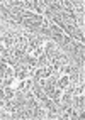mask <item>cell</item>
I'll return each mask as SVG.
<instances>
[{
    "label": "cell",
    "mask_w": 85,
    "mask_h": 120,
    "mask_svg": "<svg viewBox=\"0 0 85 120\" xmlns=\"http://www.w3.org/2000/svg\"><path fill=\"white\" fill-rule=\"evenodd\" d=\"M68 83H70V79H68V75H61L58 78V81H56V88H60L61 91L65 90V88L68 86Z\"/></svg>",
    "instance_id": "1"
},
{
    "label": "cell",
    "mask_w": 85,
    "mask_h": 120,
    "mask_svg": "<svg viewBox=\"0 0 85 120\" xmlns=\"http://www.w3.org/2000/svg\"><path fill=\"white\" fill-rule=\"evenodd\" d=\"M36 59H37V68H43V66H48L49 64V59H48V56H46L44 52L39 54Z\"/></svg>",
    "instance_id": "2"
},
{
    "label": "cell",
    "mask_w": 85,
    "mask_h": 120,
    "mask_svg": "<svg viewBox=\"0 0 85 120\" xmlns=\"http://www.w3.org/2000/svg\"><path fill=\"white\" fill-rule=\"evenodd\" d=\"M4 93H5V98H14L15 88L14 86H4Z\"/></svg>",
    "instance_id": "3"
},
{
    "label": "cell",
    "mask_w": 85,
    "mask_h": 120,
    "mask_svg": "<svg viewBox=\"0 0 85 120\" xmlns=\"http://www.w3.org/2000/svg\"><path fill=\"white\" fill-rule=\"evenodd\" d=\"M4 76H5V78H14V68H10V66H9V68L5 69Z\"/></svg>",
    "instance_id": "4"
}]
</instances>
